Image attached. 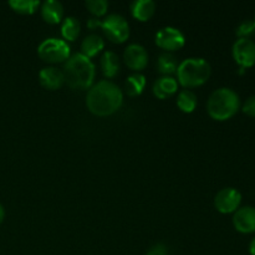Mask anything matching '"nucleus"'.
Here are the masks:
<instances>
[{
  "mask_svg": "<svg viewBox=\"0 0 255 255\" xmlns=\"http://www.w3.org/2000/svg\"><path fill=\"white\" fill-rule=\"evenodd\" d=\"M124 102L122 90L109 80L92 85L86 96V106L91 114L99 117L111 116L120 110Z\"/></svg>",
  "mask_w": 255,
  "mask_h": 255,
  "instance_id": "f257e3e1",
  "label": "nucleus"
},
{
  "mask_svg": "<svg viewBox=\"0 0 255 255\" xmlns=\"http://www.w3.org/2000/svg\"><path fill=\"white\" fill-rule=\"evenodd\" d=\"M65 82L74 90H89L94 85L95 70L91 59L80 54L69 57L64 65Z\"/></svg>",
  "mask_w": 255,
  "mask_h": 255,
  "instance_id": "f03ea898",
  "label": "nucleus"
},
{
  "mask_svg": "<svg viewBox=\"0 0 255 255\" xmlns=\"http://www.w3.org/2000/svg\"><path fill=\"white\" fill-rule=\"evenodd\" d=\"M241 107V100L236 91L228 87H221L211 94L207 101V112L216 121L232 119Z\"/></svg>",
  "mask_w": 255,
  "mask_h": 255,
  "instance_id": "7ed1b4c3",
  "label": "nucleus"
},
{
  "mask_svg": "<svg viewBox=\"0 0 255 255\" xmlns=\"http://www.w3.org/2000/svg\"><path fill=\"white\" fill-rule=\"evenodd\" d=\"M211 65L202 57H189L179 64L177 81L186 89L202 86L211 77Z\"/></svg>",
  "mask_w": 255,
  "mask_h": 255,
  "instance_id": "20e7f679",
  "label": "nucleus"
},
{
  "mask_svg": "<svg viewBox=\"0 0 255 255\" xmlns=\"http://www.w3.org/2000/svg\"><path fill=\"white\" fill-rule=\"evenodd\" d=\"M37 55L47 64H60L70 57V46L65 40L49 37L37 47Z\"/></svg>",
  "mask_w": 255,
  "mask_h": 255,
  "instance_id": "39448f33",
  "label": "nucleus"
},
{
  "mask_svg": "<svg viewBox=\"0 0 255 255\" xmlns=\"http://www.w3.org/2000/svg\"><path fill=\"white\" fill-rule=\"evenodd\" d=\"M107 39L115 44H122L129 37V25L124 16L110 14L102 20L101 25Z\"/></svg>",
  "mask_w": 255,
  "mask_h": 255,
  "instance_id": "423d86ee",
  "label": "nucleus"
},
{
  "mask_svg": "<svg viewBox=\"0 0 255 255\" xmlns=\"http://www.w3.org/2000/svg\"><path fill=\"white\" fill-rule=\"evenodd\" d=\"M154 41H156L157 46L166 50L167 52L178 51L186 44V37H184L183 32L177 27L167 26L157 32Z\"/></svg>",
  "mask_w": 255,
  "mask_h": 255,
  "instance_id": "0eeeda50",
  "label": "nucleus"
},
{
  "mask_svg": "<svg viewBox=\"0 0 255 255\" xmlns=\"http://www.w3.org/2000/svg\"><path fill=\"white\" fill-rule=\"evenodd\" d=\"M242 203V194L238 189L227 187L221 189L214 197V207L219 213H234Z\"/></svg>",
  "mask_w": 255,
  "mask_h": 255,
  "instance_id": "6e6552de",
  "label": "nucleus"
},
{
  "mask_svg": "<svg viewBox=\"0 0 255 255\" xmlns=\"http://www.w3.org/2000/svg\"><path fill=\"white\" fill-rule=\"evenodd\" d=\"M233 57L242 69L255 65V42L251 39H238L233 45Z\"/></svg>",
  "mask_w": 255,
  "mask_h": 255,
  "instance_id": "1a4fd4ad",
  "label": "nucleus"
},
{
  "mask_svg": "<svg viewBox=\"0 0 255 255\" xmlns=\"http://www.w3.org/2000/svg\"><path fill=\"white\" fill-rule=\"evenodd\" d=\"M124 61L128 69L138 72L148 64V54L142 45L131 44L125 50Z\"/></svg>",
  "mask_w": 255,
  "mask_h": 255,
  "instance_id": "9d476101",
  "label": "nucleus"
},
{
  "mask_svg": "<svg viewBox=\"0 0 255 255\" xmlns=\"http://www.w3.org/2000/svg\"><path fill=\"white\" fill-rule=\"evenodd\" d=\"M233 226L239 233L251 234L255 232V208L242 207L234 212Z\"/></svg>",
  "mask_w": 255,
  "mask_h": 255,
  "instance_id": "9b49d317",
  "label": "nucleus"
},
{
  "mask_svg": "<svg viewBox=\"0 0 255 255\" xmlns=\"http://www.w3.org/2000/svg\"><path fill=\"white\" fill-rule=\"evenodd\" d=\"M39 79L41 86L45 87L46 90H50V91L59 90L65 84L64 72L54 66L44 67L40 71Z\"/></svg>",
  "mask_w": 255,
  "mask_h": 255,
  "instance_id": "f8f14e48",
  "label": "nucleus"
},
{
  "mask_svg": "<svg viewBox=\"0 0 255 255\" xmlns=\"http://www.w3.org/2000/svg\"><path fill=\"white\" fill-rule=\"evenodd\" d=\"M178 90V81L172 76H162L153 82L152 91L159 100H166L173 96Z\"/></svg>",
  "mask_w": 255,
  "mask_h": 255,
  "instance_id": "ddd939ff",
  "label": "nucleus"
},
{
  "mask_svg": "<svg viewBox=\"0 0 255 255\" xmlns=\"http://www.w3.org/2000/svg\"><path fill=\"white\" fill-rule=\"evenodd\" d=\"M41 16L47 24H59L64 19V6L57 0H46L41 5Z\"/></svg>",
  "mask_w": 255,
  "mask_h": 255,
  "instance_id": "4468645a",
  "label": "nucleus"
},
{
  "mask_svg": "<svg viewBox=\"0 0 255 255\" xmlns=\"http://www.w3.org/2000/svg\"><path fill=\"white\" fill-rule=\"evenodd\" d=\"M156 11V4L152 0H136L131 5V14L138 21H148Z\"/></svg>",
  "mask_w": 255,
  "mask_h": 255,
  "instance_id": "2eb2a0df",
  "label": "nucleus"
},
{
  "mask_svg": "<svg viewBox=\"0 0 255 255\" xmlns=\"http://www.w3.org/2000/svg\"><path fill=\"white\" fill-rule=\"evenodd\" d=\"M105 46V41L100 35L97 34H90L82 40L81 42V54L84 56L91 57L96 56Z\"/></svg>",
  "mask_w": 255,
  "mask_h": 255,
  "instance_id": "dca6fc26",
  "label": "nucleus"
},
{
  "mask_svg": "<svg viewBox=\"0 0 255 255\" xmlns=\"http://www.w3.org/2000/svg\"><path fill=\"white\" fill-rule=\"evenodd\" d=\"M179 62L177 57L171 52H163L159 55L158 61H157V70L163 76H171V75L177 74Z\"/></svg>",
  "mask_w": 255,
  "mask_h": 255,
  "instance_id": "f3484780",
  "label": "nucleus"
},
{
  "mask_svg": "<svg viewBox=\"0 0 255 255\" xmlns=\"http://www.w3.org/2000/svg\"><path fill=\"white\" fill-rule=\"evenodd\" d=\"M101 69L107 79H114L120 71L119 56L114 51H106L101 57Z\"/></svg>",
  "mask_w": 255,
  "mask_h": 255,
  "instance_id": "a211bd4d",
  "label": "nucleus"
},
{
  "mask_svg": "<svg viewBox=\"0 0 255 255\" xmlns=\"http://www.w3.org/2000/svg\"><path fill=\"white\" fill-rule=\"evenodd\" d=\"M144 86H146V77H144V75L136 72V74H132L127 77L126 84H125V90H126L128 96L136 97L143 92Z\"/></svg>",
  "mask_w": 255,
  "mask_h": 255,
  "instance_id": "6ab92c4d",
  "label": "nucleus"
},
{
  "mask_svg": "<svg viewBox=\"0 0 255 255\" xmlns=\"http://www.w3.org/2000/svg\"><path fill=\"white\" fill-rule=\"evenodd\" d=\"M197 104V95L191 90H182L177 96V106L184 114H192L196 110Z\"/></svg>",
  "mask_w": 255,
  "mask_h": 255,
  "instance_id": "aec40b11",
  "label": "nucleus"
},
{
  "mask_svg": "<svg viewBox=\"0 0 255 255\" xmlns=\"http://www.w3.org/2000/svg\"><path fill=\"white\" fill-rule=\"evenodd\" d=\"M80 31H81V25H80V21L76 17H65L61 26V34L65 40H67V41H75L79 37Z\"/></svg>",
  "mask_w": 255,
  "mask_h": 255,
  "instance_id": "412c9836",
  "label": "nucleus"
},
{
  "mask_svg": "<svg viewBox=\"0 0 255 255\" xmlns=\"http://www.w3.org/2000/svg\"><path fill=\"white\" fill-rule=\"evenodd\" d=\"M9 5L17 14L31 15L36 11L40 1L39 0H11L9 1Z\"/></svg>",
  "mask_w": 255,
  "mask_h": 255,
  "instance_id": "4be33fe9",
  "label": "nucleus"
},
{
  "mask_svg": "<svg viewBox=\"0 0 255 255\" xmlns=\"http://www.w3.org/2000/svg\"><path fill=\"white\" fill-rule=\"evenodd\" d=\"M85 6L95 17H100L104 16L109 10V1L106 0H87L85 2Z\"/></svg>",
  "mask_w": 255,
  "mask_h": 255,
  "instance_id": "5701e85b",
  "label": "nucleus"
},
{
  "mask_svg": "<svg viewBox=\"0 0 255 255\" xmlns=\"http://www.w3.org/2000/svg\"><path fill=\"white\" fill-rule=\"evenodd\" d=\"M236 34L238 36V39H251V36H253L255 34V25L251 20H246V21L242 22L236 30Z\"/></svg>",
  "mask_w": 255,
  "mask_h": 255,
  "instance_id": "b1692460",
  "label": "nucleus"
},
{
  "mask_svg": "<svg viewBox=\"0 0 255 255\" xmlns=\"http://www.w3.org/2000/svg\"><path fill=\"white\" fill-rule=\"evenodd\" d=\"M242 111L249 117H255V95L248 97L242 106Z\"/></svg>",
  "mask_w": 255,
  "mask_h": 255,
  "instance_id": "393cba45",
  "label": "nucleus"
},
{
  "mask_svg": "<svg viewBox=\"0 0 255 255\" xmlns=\"http://www.w3.org/2000/svg\"><path fill=\"white\" fill-rule=\"evenodd\" d=\"M146 255H168V248L164 244L157 243L148 249Z\"/></svg>",
  "mask_w": 255,
  "mask_h": 255,
  "instance_id": "a878e982",
  "label": "nucleus"
},
{
  "mask_svg": "<svg viewBox=\"0 0 255 255\" xmlns=\"http://www.w3.org/2000/svg\"><path fill=\"white\" fill-rule=\"evenodd\" d=\"M102 25V21H100L97 17H90L89 20H87V27H89L90 30H95L97 29V27H101Z\"/></svg>",
  "mask_w": 255,
  "mask_h": 255,
  "instance_id": "bb28decb",
  "label": "nucleus"
},
{
  "mask_svg": "<svg viewBox=\"0 0 255 255\" xmlns=\"http://www.w3.org/2000/svg\"><path fill=\"white\" fill-rule=\"evenodd\" d=\"M249 253L251 255H255V238H253V241L249 244Z\"/></svg>",
  "mask_w": 255,
  "mask_h": 255,
  "instance_id": "cd10ccee",
  "label": "nucleus"
},
{
  "mask_svg": "<svg viewBox=\"0 0 255 255\" xmlns=\"http://www.w3.org/2000/svg\"><path fill=\"white\" fill-rule=\"evenodd\" d=\"M4 219H5V209H4V207L0 204V224L4 222Z\"/></svg>",
  "mask_w": 255,
  "mask_h": 255,
  "instance_id": "c85d7f7f",
  "label": "nucleus"
},
{
  "mask_svg": "<svg viewBox=\"0 0 255 255\" xmlns=\"http://www.w3.org/2000/svg\"><path fill=\"white\" fill-rule=\"evenodd\" d=\"M253 22H254V25H255V19H254V21H253Z\"/></svg>",
  "mask_w": 255,
  "mask_h": 255,
  "instance_id": "c756f323",
  "label": "nucleus"
}]
</instances>
